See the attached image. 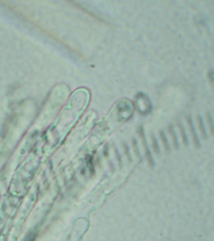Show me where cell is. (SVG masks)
<instances>
[{"label": "cell", "mask_w": 214, "mask_h": 241, "mask_svg": "<svg viewBox=\"0 0 214 241\" xmlns=\"http://www.w3.org/2000/svg\"><path fill=\"white\" fill-rule=\"evenodd\" d=\"M139 134L140 135V137H141V141H142V145H143V147H144L145 150V154H146V157L147 161H148L149 165L151 166H153L154 163V161H153V158H152L151 152L149 151V149L148 148V144H147V142H146V138H145V136L143 129H142V128L141 126L140 127L139 130Z\"/></svg>", "instance_id": "cell-1"}, {"label": "cell", "mask_w": 214, "mask_h": 241, "mask_svg": "<svg viewBox=\"0 0 214 241\" xmlns=\"http://www.w3.org/2000/svg\"><path fill=\"white\" fill-rule=\"evenodd\" d=\"M186 121L188 125V128L190 130V132H191V135H192V138L194 141V143L195 144V146L197 148H199L200 147V142L197 135V132L195 131V129L194 126L193 124V122H192V119L191 116L190 115H188L186 117Z\"/></svg>", "instance_id": "cell-2"}, {"label": "cell", "mask_w": 214, "mask_h": 241, "mask_svg": "<svg viewBox=\"0 0 214 241\" xmlns=\"http://www.w3.org/2000/svg\"><path fill=\"white\" fill-rule=\"evenodd\" d=\"M168 130H169V132L171 135L172 137V139L173 141V144L174 145V147L175 148L176 150H178L179 148V143H178V139H177V136L176 135V132L173 128V126L172 125H169L168 126Z\"/></svg>", "instance_id": "cell-3"}, {"label": "cell", "mask_w": 214, "mask_h": 241, "mask_svg": "<svg viewBox=\"0 0 214 241\" xmlns=\"http://www.w3.org/2000/svg\"><path fill=\"white\" fill-rule=\"evenodd\" d=\"M197 120L198 128H199V129L200 131V132H201V135L202 137H203V138H204V139H207V132H206L205 128L204 123H203V120H202V119H201V116H197Z\"/></svg>", "instance_id": "cell-4"}, {"label": "cell", "mask_w": 214, "mask_h": 241, "mask_svg": "<svg viewBox=\"0 0 214 241\" xmlns=\"http://www.w3.org/2000/svg\"><path fill=\"white\" fill-rule=\"evenodd\" d=\"M178 127L179 128L180 131V133H181V136H182V141L183 143L185 144L186 146H187L188 144V138L186 136V132L185 130V128L182 124V123H181L180 120H178Z\"/></svg>", "instance_id": "cell-5"}, {"label": "cell", "mask_w": 214, "mask_h": 241, "mask_svg": "<svg viewBox=\"0 0 214 241\" xmlns=\"http://www.w3.org/2000/svg\"><path fill=\"white\" fill-rule=\"evenodd\" d=\"M160 137H161V139L162 141V143L163 144V146L165 149V150L166 151H170V145H169V143L168 141L167 138L166 137V135L164 134V132L163 131H161L160 132Z\"/></svg>", "instance_id": "cell-6"}, {"label": "cell", "mask_w": 214, "mask_h": 241, "mask_svg": "<svg viewBox=\"0 0 214 241\" xmlns=\"http://www.w3.org/2000/svg\"><path fill=\"white\" fill-rule=\"evenodd\" d=\"M151 142H152V146H153V150H154V151H155V153H160V150L158 144V142H157V140L155 136H154V135H151Z\"/></svg>", "instance_id": "cell-7"}, {"label": "cell", "mask_w": 214, "mask_h": 241, "mask_svg": "<svg viewBox=\"0 0 214 241\" xmlns=\"http://www.w3.org/2000/svg\"><path fill=\"white\" fill-rule=\"evenodd\" d=\"M206 117H207V120L208 124L209 126L212 135H213V120H212V117H211L210 114L209 113H207Z\"/></svg>", "instance_id": "cell-8"}, {"label": "cell", "mask_w": 214, "mask_h": 241, "mask_svg": "<svg viewBox=\"0 0 214 241\" xmlns=\"http://www.w3.org/2000/svg\"><path fill=\"white\" fill-rule=\"evenodd\" d=\"M133 148H134V151H135V153L136 154V156H138V158L141 159V156L139 152V149L137 145V143L135 140V139H133Z\"/></svg>", "instance_id": "cell-9"}, {"label": "cell", "mask_w": 214, "mask_h": 241, "mask_svg": "<svg viewBox=\"0 0 214 241\" xmlns=\"http://www.w3.org/2000/svg\"><path fill=\"white\" fill-rule=\"evenodd\" d=\"M123 146H124V150L126 155L127 156L128 160H129L130 161H131V155H130V153H129V148L127 147V145L126 144V143H124Z\"/></svg>", "instance_id": "cell-10"}]
</instances>
